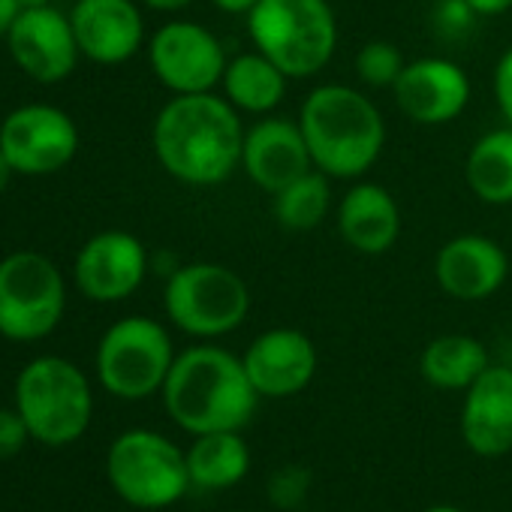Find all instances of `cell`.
<instances>
[{
  "label": "cell",
  "instance_id": "6da1fadb",
  "mask_svg": "<svg viewBox=\"0 0 512 512\" xmlns=\"http://www.w3.org/2000/svg\"><path fill=\"white\" fill-rule=\"evenodd\" d=\"M154 157L166 175L190 187H214L241 166V112L214 91L172 94L151 127Z\"/></svg>",
  "mask_w": 512,
  "mask_h": 512
},
{
  "label": "cell",
  "instance_id": "7a4b0ae2",
  "mask_svg": "<svg viewBox=\"0 0 512 512\" xmlns=\"http://www.w3.org/2000/svg\"><path fill=\"white\" fill-rule=\"evenodd\" d=\"M169 419L187 434L241 431L260 404L244 362L214 344H196L175 356L160 389Z\"/></svg>",
  "mask_w": 512,
  "mask_h": 512
},
{
  "label": "cell",
  "instance_id": "3957f363",
  "mask_svg": "<svg viewBox=\"0 0 512 512\" xmlns=\"http://www.w3.org/2000/svg\"><path fill=\"white\" fill-rule=\"evenodd\" d=\"M314 169L329 178H362L383 154L386 121L380 109L350 85H317L299 112Z\"/></svg>",
  "mask_w": 512,
  "mask_h": 512
},
{
  "label": "cell",
  "instance_id": "277c9868",
  "mask_svg": "<svg viewBox=\"0 0 512 512\" xmlns=\"http://www.w3.org/2000/svg\"><path fill=\"white\" fill-rule=\"evenodd\" d=\"M247 34L290 79L317 76L338 49V19L329 0H260L247 13Z\"/></svg>",
  "mask_w": 512,
  "mask_h": 512
},
{
  "label": "cell",
  "instance_id": "5b68a950",
  "mask_svg": "<svg viewBox=\"0 0 512 512\" xmlns=\"http://www.w3.org/2000/svg\"><path fill=\"white\" fill-rule=\"evenodd\" d=\"M16 410L37 443L70 446L91 425L94 392L76 362L64 356H40L16 377Z\"/></svg>",
  "mask_w": 512,
  "mask_h": 512
},
{
  "label": "cell",
  "instance_id": "8992f818",
  "mask_svg": "<svg viewBox=\"0 0 512 512\" xmlns=\"http://www.w3.org/2000/svg\"><path fill=\"white\" fill-rule=\"evenodd\" d=\"M163 311L190 338H223L247 320L250 287L229 266L187 263L166 278Z\"/></svg>",
  "mask_w": 512,
  "mask_h": 512
},
{
  "label": "cell",
  "instance_id": "52a82bcc",
  "mask_svg": "<svg viewBox=\"0 0 512 512\" xmlns=\"http://www.w3.org/2000/svg\"><path fill=\"white\" fill-rule=\"evenodd\" d=\"M106 476L115 494L136 509H166L193 488L187 455L166 434L148 428H133L112 440Z\"/></svg>",
  "mask_w": 512,
  "mask_h": 512
},
{
  "label": "cell",
  "instance_id": "ba28073f",
  "mask_svg": "<svg viewBox=\"0 0 512 512\" xmlns=\"http://www.w3.org/2000/svg\"><path fill=\"white\" fill-rule=\"evenodd\" d=\"M67 311V281L37 250H16L0 260V338L34 344L49 338Z\"/></svg>",
  "mask_w": 512,
  "mask_h": 512
},
{
  "label": "cell",
  "instance_id": "9c48e42d",
  "mask_svg": "<svg viewBox=\"0 0 512 512\" xmlns=\"http://www.w3.org/2000/svg\"><path fill=\"white\" fill-rule=\"evenodd\" d=\"M172 335L151 317L112 323L97 344V380L121 401H142L163 389L175 362Z\"/></svg>",
  "mask_w": 512,
  "mask_h": 512
},
{
  "label": "cell",
  "instance_id": "30bf717a",
  "mask_svg": "<svg viewBox=\"0 0 512 512\" xmlns=\"http://www.w3.org/2000/svg\"><path fill=\"white\" fill-rule=\"evenodd\" d=\"M0 151L16 175L43 178L67 169L79 151L76 121L49 103H28L13 109L0 124Z\"/></svg>",
  "mask_w": 512,
  "mask_h": 512
},
{
  "label": "cell",
  "instance_id": "8fae6325",
  "mask_svg": "<svg viewBox=\"0 0 512 512\" xmlns=\"http://www.w3.org/2000/svg\"><path fill=\"white\" fill-rule=\"evenodd\" d=\"M148 64L166 91L205 94L220 85L229 58L205 25L175 19L148 40Z\"/></svg>",
  "mask_w": 512,
  "mask_h": 512
},
{
  "label": "cell",
  "instance_id": "7c38bea8",
  "mask_svg": "<svg viewBox=\"0 0 512 512\" xmlns=\"http://www.w3.org/2000/svg\"><path fill=\"white\" fill-rule=\"evenodd\" d=\"M4 40L13 64L40 85H58L70 79L82 58L70 13H61L52 4L19 10Z\"/></svg>",
  "mask_w": 512,
  "mask_h": 512
},
{
  "label": "cell",
  "instance_id": "4fadbf2b",
  "mask_svg": "<svg viewBox=\"0 0 512 512\" xmlns=\"http://www.w3.org/2000/svg\"><path fill=\"white\" fill-rule=\"evenodd\" d=\"M148 275L145 244L124 229H106L91 235L73 263L76 290L100 305H115L130 299Z\"/></svg>",
  "mask_w": 512,
  "mask_h": 512
},
{
  "label": "cell",
  "instance_id": "5bb4252c",
  "mask_svg": "<svg viewBox=\"0 0 512 512\" xmlns=\"http://www.w3.org/2000/svg\"><path fill=\"white\" fill-rule=\"evenodd\" d=\"M241 362L260 398H293L311 386L320 368L314 341L290 326L256 335Z\"/></svg>",
  "mask_w": 512,
  "mask_h": 512
},
{
  "label": "cell",
  "instance_id": "9a60e30c",
  "mask_svg": "<svg viewBox=\"0 0 512 512\" xmlns=\"http://www.w3.org/2000/svg\"><path fill=\"white\" fill-rule=\"evenodd\" d=\"M241 166L256 187L272 196L293 184L296 178H302L305 172H311L314 160L299 121L269 115L250 124L244 130Z\"/></svg>",
  "mask_w": 512,
  "mask_h": 512
},
{
  "label": "cell",
  "instance_id": "2e32d148",
  "mask_svg": "<svg viewBox=\"0 0 512 512\" xmlns=\"http://www.w3.org/2000/svg\"><path fill=\"white\" fill-rule=\"evenodd\" d=\"M467 73L446 58H419L404 67L392 94L398 109L425 127H440L455 121L470 103Z\"/></svg>",
  "mask_w": 512,
  "mask_h": 512
},
{
  "label": "cell",
  "instance_id": "e0dca14e",
  "mask_svg": "<svg viewBox=\"0 0 512 512\" xmlns=\"http://www.w3.org/2000/svg\"><path fill=\"white\" fill-rule=\"evenodd\" d=\"M70 22L82 58L100 67L127 64L145 43V19L136 0H76Z\"/></svg>",
  "mask_w": 512,
  "mask_h": 512
},
{
  "label": "cell",
  "instance_id": "ac0fdd59",
  "mask_svg": "<svg viewBox=\"0 0 512 512\" xmlns=\"http://www.w3.org/2000/svg\"><path fill=\"white\" fill-rule=\"evenodd\" d=\"M509 275L506 250L488 235H455L449 238L434 260V278L449 299L482 302L494 296Z\"/></svg>",
  "mask_w": 512,
  "mask_h": 512
},
{
  "label": "cell",
  "instance_id": "d6986e66",
  "mask_svg": "<svg viewBox=\"0 0 512 512\" xmlns=\"http://www.w3.org/2000/svg\"><path fill=\"white\" fill-rule=\"evenodd\" d=\"M461 437L479 458L512 452V368L488 365L464 392Z\"/></svg>",
  "mask_w": 512,
  "mask_h": 512
},
{
  "label": "cell",
  "instance_id": "ffe728a7",
  "mask_svg": "<svg viewBox=\"0 0 512 512\" xmlns=\"http://www.w3.org/2000/svg\"><path fill=\"white\" fill-rule=\"evenodd\" d=\"M338 232L362 256H380L392 250L401 232L395 196L374 181L353 184L338 205Z\"/></svg>",
  "mask_w": 512,
  "mask_h": 512
},
{
  "label": "cell",
  "instance_id": "44dd1931",
  "mask_svg": "<svg viewBox=\"0 0 512 512\" xmlns=\"http://www.w3.org/2000/svg\"><path fill=\"white\" fill-rule=\"evenodd\" d=\"M287 82L290 76L278 64H272L263 52L253 49V52L235 55L226 64L220 88H223V97L238 112L272 115L287 94Z\"/></svg>",
  "mask_w": 512,
  "mask_h": 512
},
{
  "label": "cell",
  "instance_id": "7402d4cb",
  "mask_svg": "<svg viewBox=\"0 0 512 512\" xmlns=\"http://www.w3.org/2000/svg\"><path fill=\"white\" fill-rule=\"evenodd\" d=\"M187 455L190 485L202 491H223L238 485L250 470V449L241 431L196 434Z\"/></svg>",
  "mask_w": 512,
  "mask_h": 512
},
{
  "label": "cell",
  "instance_id": "603a6c76",
  "mask_svg": "<svg viewBox=\"0 0 512 512\" xmlns=\"http://www.w3.org/2000/svg\"><path fill=\"white\" fill-rule=\"evenodd\" d=\"M488 365V350L473 335H440L419 359L425 383L440 392H467Z\"/></svg>",
  "mask_w": 512,
  "mask_h": 512
},
{
  "label": "cell",
  "instance_id": "cb8c5ba5",
  "mask_svg": "<svg viewBox=\"0 0 512 512\" xmlns=\"http://www.w3.org/2000/svg\"><path fill=\"white\" fill-rule=\"evenodd\" d=\"M473 196L485 205H512V127L482 133L464 163Z\"/></svg>",
  "mask_w": 512,
  "mask_h": 512
},
{
  "label": "cell",
  "instance_id": "d4e9b609",
  "mask_svg": "<svg viewBox=\"0 0 512 512\" xmlns=\"http://www.w3.org/2000/svg\"><path fill=\"white\" fill-rule=\"evenodd\" d=\"M332 205L329 175L320 169L305 172L293 184L275 193V217L287 232H311L317 229Z\"/></svg>",
  "mask_w": 512,
  "mask_h": 512
},
{
  "label": "cell",
  "instance_id": "484cf974",
  "mask_svg": "<svg viewBox=\"0 0 512 512\" xmlns=\"http://www.w3.org/2000/svg\"><path fill=\"white\" fill-rule=\"evenodd\" d=\"M404 67H407V61H404L401 49L386 40L365 43L353 58L356 79L368 88H395Z\"/></svg>",
  "mask_w": 512,
  "mask_h": 512
},
{
  "label": "cell",
  "instance_id": "4316f807",
  "mask_svg": "<svg viewBox=\"0 0 512 512\" xmlns=\"http://www.w3.org/2000/svg\"><path fill=\"white\" fill-rule=\"evenodd\" d=\"M314 479H311V470L302 467V464H284L278 467L272 476H269V497L278 509H290L296 512L305 500H308V491H311Z\"/></svg>",
  "mask_w": 512,
  "mask_h": 512
},
{
  "label": "cell",
  "instance_id": "83f0119b",
  "mask_svg": "<svg viewBox=\"0 0 512 512\" xmlns=\"http://www.w3.org/2000/svg\"><path fill=\"white\" fill-rule=\"evenodd\" d=\"M31 431L22 419V413L13 407H0V461H7V458H16L25 446H28Z\"/></svg>",
  "mask_w": 512,
  "mask_h": 512
},
{
  "label": "cell",
  "instance_id": "f1b7e54d",
  "mask_svg": "<svg viewBox=\"0 0 512 512\" xmlns=\"http://www.w3.org/2000/svg\"><path fill=\"white\" fill-rule=\"evenodd\" d=\"M494 100H497L503 121L512 127V46L500 55L494 67Z\"/></svg>",
  "mask_w": 512,
  "mask_h": 512
},
{
  "label": "cell",
  "instance_id": "f546056e",
  "mask_svg": "<svg viewBox=\"0 0 512 512\" xmlns=\"http://www.w3.org/2000/svg\"><path fill=\"white\" fill-rule=\"evenodd\" d=\"M476 19H494L512 10V0H464Z\"/></svg>",
  "mask_w": 512,
  "mask_h": 512
},
{
  "label": "cell",
  "instance_id": "4dcf8cb0",
  "mask_svg": "<svg viewBox=\"0 0 512 512\" xmlns=\"http://www.w3.org/2000/svg\"><path fill=\"white\" fill-rule=\"evenodd\" d=\"M260 0H211V7L226 16H247Z\"/></svg>",
  "mask_w": 512,
  "mask_h": 512
},
{
  "label": "cell",
  "instance_id": "1f68e13d",
  "mask_svg": "<svg viewBox=\"0 0 512 512\" xmlns=\"http://www.w3.org/2000/svg\"><path fill=\"white\" fill-rule=\"evenodd\" d=\"M19 0H0V40L7 37V31L13 28L16 16H19Z\"/></svg>",
  "mask_w": 512,
  "mask_h": 512
},
{
  "label": "cell",
  "instance_id": "d6a6232c",
  "mask_svg": "<svg viewBox=\"0 0 512 512\" xmlns=\"http://www.w3.org/2000/svg\"><path fill=\"white\" fill-rule=\"evenodd\" d=\"M142 4L154 13H181L193 4V0H142Z\"/></svg>",
  "mask_w": 512,
  "mask_h": 512
},
{
  "label": "cell",
  "instance_id": "836d02e7",
  "mask_svg": "<svg viewBox=\"0 0 512 512\" xmlns=\"http://www.w3.org/2000/svg\"><path fill=\"white\" fill-rule=\"evenodd\" d=\"M13 175H16V169H13V163L7 160V154L0 151V193H4L7 187H10V181H13Z\"/></svg>",
  "mask_w": 512,
  "mask_h": 512
},
{
  "label": "cell",
  "instance_id": "e575fe53",
  "mask_svg": "<svg viewBox=\"0 0 512 512\" xmlns=\"http://www.w3.org/2000/svg\"><path fill=\"white\" fill-rule=\"evenodd\" d=\"M46 4H52V0H19L22 10H28V7H46Z\"/></svg>",
  "mask_w": 512,
  "mask_h": 512
},
{
  "label": "cell",
  "instance_id": "d590c367",
  "mask_svg": "<svg viewBox=\"0 0 512 512\" xmlns=\"http://www.w3.org/2000/svg\"><path fill=\"white\" fill-rule=\"evenodd\" d=\"M425 512H464V509H458V506H431Z\"/></svg>",
  "mask_w": 512,
  "mask_h": 512
}]
</instances>
